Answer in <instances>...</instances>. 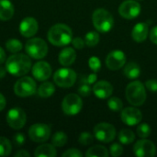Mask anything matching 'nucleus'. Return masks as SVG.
Wrapping results in <instances>:
<instances>
[{
  "label": "nucleus",
  "instance_id": "412c9836",
  "mask_svg": "<svg viewBox=\"0 0 157 157\" xmlns=\"http://www.w3.org/2000/svg\"><path fill=\"white\" fill-rule=\"evenodd\" d=\"M15 13L13 4L9 0H0V19L6 21L12 18Z\"/></svg>",
  "mask_w": 157,
  "mask_h": 157
},
{
  "label": "nucleus",
  "instance_id": "37998d69",
  "mask_svg": "<svg viewBox=\"0 0 157 157\" xmlns=\"http://www.w3.org/2000/svg\"><path fill=\"white\" fill-rule=\"evenodd\" d=\"M15 156L16 157H29L30 155L29 152H27L26 150H20L18 151L17 153L15 154Z\"/></svg>",
  "mask_w": 157,
  "mask_h": 157
},
{
  "label": "nucleus",
  "instance_id": "f8f14e48",
  "mask_svg": "<svg viewBox=\"0 0 157 157\" xmlns=\"http://www.w3.org/2000/svg\"><path fill=\"white\" fill-rule=\"evenodd\" d=\"M141 5L135 0H125L119 6L120 15L126 19H132L139 16Z\"/></svg>",
  "mask_w": 157,
  "mask_h": 157
},
{
  "label": "nucleus",
  "instance_id": "1a4fd4ad",
  "mask_svg": "<svg viewBox=\"0 0 157 157\" xmlns=\"http://www.w3.org/2000/svg\"><path fill=\"white\" fill-rule=\"evenodd\" d=\"M94 135L97 140L102 143H110L116 137V130L113 125L106 122H101L95 126Z\"/></svg>",
  "mask_w": 157,
  "mask_h": 157
},
{
  "label": "nucleus",
  "instance_id": "c85d7f7f",
  "mask_svg": "<svg viewBox=\"0 0 157 157\" xmlns=\"http://www.w3.org/2000/svg\"><path fill=\"white\" fill-rule=\"evenodd\" d=\"M52 143L56 147H63L67 143V135L63 132H58L52 136Z\"/></svg>",
  "mask_w": 157,
  "mask_h": 157
},
{
  "label": "nucleus",
  "instance_id": "c9c22d12",
  "mask_svg": "<svg viewBox=\"0 0 157 157\" xmlns=\"http://www.w3.org/2000/svg\"><path fill=\"white\" fill-rule=\"evenodd\" d=\"M83 154L75 148H72L67 150L66 152H64L63 154V157H82Z\"/></svg>",
  "mask_w": 157,
  "mask_h": 157
},
{
  "label": "nucleus",
  "instance_id": "f257e3e1",
  "mask_svg": "<svg viewBox=\"0 0 157 157\" xmlns=\"http://www.w3.org/2000/svg\"><path fill=\"white\" fill-rule=\"evenodd\" d=\"M30 68L31 60L26 54L14 53L6 62V71L14 76H23L29 73Z\"/></svg>",
  "mask_w": 157,
  "mask_h": 157
},
{
  "label": "nucleus",
  "instance_id": "0eeeda50",
  "mask_svg": "<svg viewBox=\"0 0 157 157\" xmlns=\"http://www.w3.org/2000/svg\"><path fill=\"white\" fill-rule=\"evenodd\" d=\"M76 73L70 68H61L54 73L53 81L61 87H71L76 81Z\"/></svg>",
  "mask_w": 157,
  "mask_h": 157
},
{
  "label": "nucleus",
  "instance_id": "7ed1b4c3",
  "mask_svg": "<svg viewBox=\"0 0 157 157\" xmlns=\"http://www.w3.org/2000/svg\"><path fill=\"white\" fill-rule=\"evenodd\" d=\"M92 21L96 29L102 33L109 32L114 25L112 15L104 8H98L94 11L92 15Z\"/></svg>",
  "mask_w": 157,
  "mask_h": 157
},
{
  "label": "nucleus",
  "instance_id": "ea45409f",
  "mask_svg": "<svg viewBox=\"0 0 157 157\" xmlns=\"http://www.w3.org/2000/svg\"><path fill=\"white\" fill-rule=\"evenodd\" d=\"M78 92H79L80 95H82V96H84V97L88 96V95L90 94V92H91V89H90V87H89V84H86V83L83 84V85L79 87Z\"/></svg>",
  "mask_w": 157,
  "mask_h": 157
},
{
  "label": "nucleus",
  "instance_id": "7c9ffc66",
  "mask_svg": "<svg viewBox=\"0 0 157 157\" xmlns=\"http://www.w3.org/2000/svg\"><path fill=\"white\" fill-rule=\"evenodd\" d=\"M108 105H109V108L113 111H120L122 109V107H123L122 101L117 97L110 98L108 101Z\"/></svg>",
  "mask_w": 157,
  "mask_h": 157
},
{
  "label": "nucleus",
  "instance_id": "a211bd4d",
  "mask_svg": "<svg viewBox=\"0 0 157 157\" xmlns=\"http://www.w3.org/2000/svg\"><path fill=\"white\" fill-rule=\"evenodd\" d=\"M93 92L95 96L100 99L109 98L113 92V86L108 81H98L93 86Z\"/></svg>",
  "mask_w": 157,
  "mask_h": 157
},
{
  "label": "nucleus",
  "instance_id": "bb28decb",
  "mask_svg": "<svg viewBox=\"0 0 157 157\" xmlns=\"http://www.w3.org/2000/svg\"><path fill=\"white\" fill-rule=\"evenodd\" d=\"M22 43L17 39H9L6 42V50L11 53H17L22 50Z\"/></svg>",
  "mask_w": 157,
  "mask_h": 157
},
{
  "label": "nucleus",
  "instance_id": "2eb2a0df",
  "mask_svg": "<svg viewBox=\"0 0 157 157\" xmlns=\"http://www.w3.org/2000/svg\"><path fill=\"white\" fill-rule=\"evenodd\" d=\"M121 118L126 125L134 126L141 122L143 120V114L140 109L134 107H128L121 111Z\"/></svg>",
  "mask_w": 157,
  "mask_h": 157
},
{
  "label": "nucleus",
  "instance_id": "5701e85b",
  "mask_svg": "<svg viewBox=\"0 0 157 157\" xmlns=\"http://www.w3.org/2000/svg\"><path fill=\"white\" fill-rule=\"evenodd\" d=\"M124 75L129 79H136L141 75V68L136 63H129L124 68Z\"/></svg>",
  "mask_w": 157,
  "mask_h": 157
},
{
  "label": "nucleus",
  "instance_id": "b1692460",
  "mask_svg": "<svg viewBox=\"0 0 157 157\" xmlns=\"http://www.w3.org/2000/svg\"><path fill=\"white\" fill-rule=\"evenodd\" d=\"M109 155V151L102 145H95L87 150L86 156L87 157H108Z\"/></svg>",
  "mask_w": 157,
  "mask_h": 157
},
{
  "label": "nucleus",
  "instance_id": "ddd939ff",
  "mask_svg": "<svg viewBox=\"0 0 157 157\" xmlns=\"http://www.w3.org/2000/svg\"><path fill=\"white\" fill-rule=\"evenodd\" d=\"M133 152L139 157H154L156 154V147L152 141L143 139L134 144Z\"/></svg>",
  "mask_w": 157,
  "mask_h": 157
},
{
  "label": "nucleus",
  "instance_id": "58836bf2",
  "mask_svg": "<svg viewBox=\"0 0 157 157\" xmlns=\"http://www.w3.org/2000/svg\"><path fill=\"white\" fill-rule=\"evenodd\" d=\"M72 43H73V45H74L75 48L79 49V50L80 49H83L84 46H85V44H86V42L84 41V40L82 38H80V37H76V38L73 39L72 40Z\"/></svg>",
  "mask_w": 157,
  "mask_h": 157
},
{
  "label": "nucleus",
  "instance_id": "6ab92c4d",
  "mask_svg": "<svg viewBox=\"0 0 157 157\" xmlns=\"http://www.w3.org/2000/svg\"><path fill=\"white\" fill-rule=\"evenodd\" d=\"M148 34H149L148 25L146 23H144V22L137 23L133 27L132 31V39L135 41H137V42H143V41H144L147 39Z\"/></svg>",
  "mask_w": 157,
  "mask_h": 157
},
{
  "label": "nucleus",
  "instance_id": "a19ab883",
  "mask_svg": "<svg viewBox=\"0 0 157 157\" xmlns=\"http://www.w3.org/2000/svg\"><path fill=\"white\" fill-rule=\"evenodd\" d=\"M150 40L155 43L157 44V26L154 27L150 31Z\"/></svg>",
  "mask_w": 157,
  "mask_h": 157
},
{
  "label": "nucleus",
  "instance_id": "393cba45",
  "mask_svg": "<svg viewBox=\"0 0 157 157\" xmlns=\"http://www.w3.org/2000/svg\"><path fill=\"white\" fill-rule=\"evenodd\" d=\"M37 92L40 98H46L52 96V94L55 92V86L51 82H44L40 86Z\"/></svg>",
  "mask_w": 157,
  "mask_h": 157
},
{
  "label": "nucleus",
  "instance_id": "dca6fc26",
  "mask_svg": "<svg viewBox=\"0 0 157 157\" xmlns=\"http://www.w3.org/2000/svg\"><path fill=\"white\" fill-rule=\"evenodd\" d=\"M39 29L38 21L32 17H25L19 24V32L25 38H30L34 36Z\"/></svg>",
  "mask_w": 157,
  "mask_h": 157
},
{
  "label": "nucleus",
  "instance_id": "c756f323",
  "mask_svg": "<svg viewBox=\"0 0 157 157\" xmlns=\"http://www.w3.org/2000/svg\"><path fill=\"white\" fill-rule=\"evenodd\" d=\"M85 42L88 47H94L99 42V34L97 31H89L85 37Z\"/></svg>",
  "mask_w": 157,
  "mask_h": 157
},
{
  "label": "nucleus",
  "instance_id": "f3484780",
  "mask_svg": "<svg viewBox=\"0 0 157 157\" xmlns=\"http://www.w3.org/2000/svg\"><path fill=\"white\" fill-rule=\"evenodd\" d=\"M32 75L38 81H45L52 75V67L47 62L40 61L33 65Z\"/></svg>",
  "mask_w": 157,
  "mask_h": 157
},
{
  "label": "nucleus",
  "instance_id": "4be33fe9",
  "mask_svg": "<svg viewBox=\"0 0 157 157\" xmlns=\"http://www.w3.org/2000/svg\"><path fill=\"white\" fill-rule=\"evenodd\" d=\"M34 155L37 157H55L57 153L53 144H43L36 148Z\"/></svg>",
  "mask_w": 157,
  "mask_h": 157
},
{
  "label": "nucleus",
  "instance_id": "e433bc0d",
  "mask_svg": "<svg viewBox=\"0 0 157 157\" xmlns=\"http://www.w3.org/2000/svg\"><path fill=\"white\" fill-rule=\"evenodd\" d=\"M145 86L149 91H151L153 93H157V80L151 79V80L146 81Z\"/></svg>",
  "mask_w": 157,
  "mask_h": 157
},
{
  "label": "nucleus",
  "instance_id": "4c0bfd02",
  "mask_svg": "<svg viewBox=\"0 0 157 157\" xmlns=\"http://www.w3.org/2000/svg\"><path fill=\"white\" fill-rule=\"evenodd\" d=\"M25 141H26V138H25V136H24L23 133H17V134H15L14 137H13V142H14L17 145H18V146L23 145L24 143H25Z\"/></svg>",
  "mask_w": 157,
  "mask_h": 157
},
{
  "label": "nucleus",
  "instance_id": "9b49d317",
  "mask_svg": "<svg viewBox=\"0 0 157 157\" xmlns=\"http://www.w3.org/2000/svg\"><path fill=\"white\" fill-rule=\"evenodd\" d=\"M51 136V128L44 123H36L29 129V137L35 143H45Z\"/></svg>",
  "mask_w": 157,
  "mask_h": 157
},
{
  "label": "nucleus",
  "instance_id": "6e6552de",
  "mask_svg": "<svg viewBox=\"0 0 157 157\" xmlns=\"http://www.w3.org/2000/svg\"><path fill=\"white\" fill-rule=\"evenodd\" d=\"M82 108H83V101L81 98L76 94L67 95L62 102L63 111L69 116H74L78 114L81 111Z\"/></svg>",
  "mask_w": 157,
  "mask_h": 157
},
{
  "label": "nucleus",
  "instance_id": "423d86ee",
  "mask_svg": "<svg viewBox=\"0 0 157 157\" xmlns=\"http://www.w3.org/2000/svg\"><path fill=\"white\" fill-rule=\"evenodd\" d=\"M37 91L35 81L29 76H23L18 79L14 86V92L17 96L27 98L34 95Z\"/></svg>",
  "mask_w": 157,
  "mask_h": 157
},
{
  "label": "nucleus",
  "instance_id": "aec40b11",
  "mask_svg": "<svg viewBox=\"0 0 157 157\" xmlns=\"http://www.w3.org/2000/svg\"><path fill=\"white\" fill-rule=\"evenodd\" d=\"M76 59L75 51L71 47L64 48L59 54V62L63 66H69L75 63Z\"/></svg>",
  "mask_w": 157,
  "mask_h": 157
},
{
  "label": "nucleus",
  "instance_id": "473e14b6",
  "mask_svg": "<svg viewBox=\"0 0 157 157\" xmlns=\"http://www.w3.org/2000/svg\"><path fill=\"white\" fill-rule=\"evenodd\" d=\"M93 141H94V137L89 132H82L78 139L79 144L82 145H89L93 143Z\"/></svg>",
  "mask_w": 157,
  "mask_h": 157
},
{
  "label": "nucleus",
  "instance_id": "f03ea898",
  "mask_svg": "<svg viewBox=\"0 0 157 157\" xmlns=\"http://www.w3.org/2000/svg\"><path fill=\"white\" fill-rule=\"evenodd\" d=\"M48 40L52 45L65 46L73 40L72 29L65 24H55L48 31Z\"/></svg>",
  "mask_w": 157,
  "mask_h": 157
},
{
  "label": "nucleus",
  "instance_id": "72a5a7b5",
  "mask_svg": "<svg viewBox=\"0 0 157 157\" xmlns=\"http://www.w3.org/2000/svg\"><path fill=\"white\" fill-rule=\"evenodd\" d=\"M109 152H110V155H111L112 156H120V155H121L122 153H123V148H122V146H121V144H113L110 145V150H109Z\"/></svg>",
  "mask_w": 157,
  "mask_h": 157
},
{
  "label": "nucleus",
  "instance_id": "39448f33",
  "mask_svg": "<svg viewBox=\"0 0 157 157\" xmlns=\"http://www.w3.org/2000/svg\"><path fill=\"white\" fill-rule=\"evenodd\" d=\"M25 50L31 58L42 59L48 53V45L40 38H32L27 41Z\"/></svg>",
  "mask_w": 157,
  "mask_h": 157
},
{
  "label": "nucleus",
  "instance_id": "49530a36",
  "mask_svg": "<svg viewBox=\"0 0 157 157\" xmlns=\"http://www.w3.org/2000/svg\"><path fill=\"white\" fill-rule=\"evenodd\" d=\"M6 70L4 67L0 66V79L4 78V76L6 75Z\"/></svg>",
  "mask_w": 157,
  "mask_h": 157
},
{
  "label": "nucleus",
  "instance_id": "cd10ccee",
  "mask_svg": "<svg viewBox=\"0 0 157 157\" xmlns=\"http://www.w3.org/2000/svg\"><path fill=\"white\" fill-rule=\"evenodd\" d=\"M12 152V144L6 137H0V156H7Z\"/></svg>",
  "mask_w": 157,
  "mask_h": 157
},
{
  "label": "nucleus",
  "instance_id": "4468645a",
  "mask_svg": "<svg viewBox=\"0 0 157 157\" xmlns=\"http://www.w3.org/2000/svg\"><path fill=\"white\" fill-rule=\"evenodd\" d=\"M126 63V56L123 52L116 50L110 52L106 58V64L109 70L117 71L122 68Z\"/></svg>",
  "mask_w": 157,
  "mask_h": 157
},
{
  "label": "nucleus",
  "instance_id": "c03bdc74",
  "mask_svg": "<svg viewBox=\"0 0 157 157\" xmlns=\"http://www.w3.org/2000/svg\"><path fill=\"white\" fill-rule=\"evenodd\" d=\"M6 98H5V97L0 93V111L3 110V109L6 108Z\"/></svg>",
  "mask_w": 157,
  "mask_h": 157
},
{
  "label": "nucleus",
  "instance_id": "f704fd0d",
  "mask_svg": "<svg viewBox=\"0 0 157 157\" xmlns=\"http://www.w3.org/2000/svg\"><path fill=\"white\" fill-rule=\"evenodd\" d=\"M89 67L94 71V72H98L99 71L100 67H101V63H100V60L98 57H91L89 59L88 62Z\"/></svg>",
  "mask_w": 157,
  "mask_h": 157
},
{
  "label": "nucleus",
  "instance_id": "a18cd8bd",
  "mask_svg": "<svg viewBox=\"0 0 157 157\" xmlns=\"http://www.w3.org/2000/svg\"><path fill=\"white\" fill-rule=\"evenodd\" d=\"M6 61V52L5 51L0 47V64L3 63Z\"/></svg>",
  "mask_w": 157,
  "mask_h": 157
},
{
  "label": "nucleus",
  "instance_id": "a878e982",
  "mask_svg": "<svg viewBox=\"0 0 157 157\" xmlns=\"http://www.w3.org/2000/svg\"><path fill=\"white\" fill-rule=\"evenodd\" d=\"M135 140V135L132 131L129 129H123L119 132V141L122 144H131Z\"/></svg>",
  "mask_w": 157,
  "mask_h": 157
},
{
  "label": "nucleus",
  "instance_id": "2f4dec72",
  "mask_svg": "<svg viewBox=\"0 0 157 157\" xmlns=\"http://www.w3.org/2000/svg\"><path fill=\"white\" fill-rule=\"evenodd\" d=\"M137 134L140 138L143 139H146L147 137L150 136L151 134V127L146 124V123H143L141 124L138 128H137Z\"/></svg>",
  "mask_w": 157,
  "mask_h": 157
},
{
  "label": "nucleus",
  "instance_id": "79ce46f5",
  "mask_svg": "<svg viewBox=\"0 0 157 157\" xmlns=\"http://www.w3.org/2000/svg\"><path fill=\"white\" fill-rule=\"evenodd\" d=\"M84 80H85V83H86V84H93L97 80V76H96V75H90L87 77H86Z\"/></svg>",
  "mask_w": 157,
  "mask_h": 157
},
{
  "label": "nucleus",
  "instance_id": "20e7f679",
  "mask_svg": "<svg viewBox=\"0 0 157 157\" xmlns=\"http://www.w3.org/2000/svg\"><path fill=\"white\" fill-rule=\"evenodd\" d=\"M126 98L132 106H142L146 100L144 86L140 81H133L126 87Z\"/></svg>",
  "mask_w": 157,
  "mask_h": 157
},
{
  "label": "nucleus",
  "instance_id": "9d476101",
  "mask_svg": "<svg viewBox=\"0 0 157 157\" xmlns=\"http://www.w3.org/2000/svg\"><path fill=\"white\" fill-rule=\"evenodd\" d=\"M27 121L25 111L20 108H13L6 114V122L8 126L14 130H20L24 127Z\"/></svg>",
  "mask_w": 157,
  "mask_h": 157
}]
</instances>
